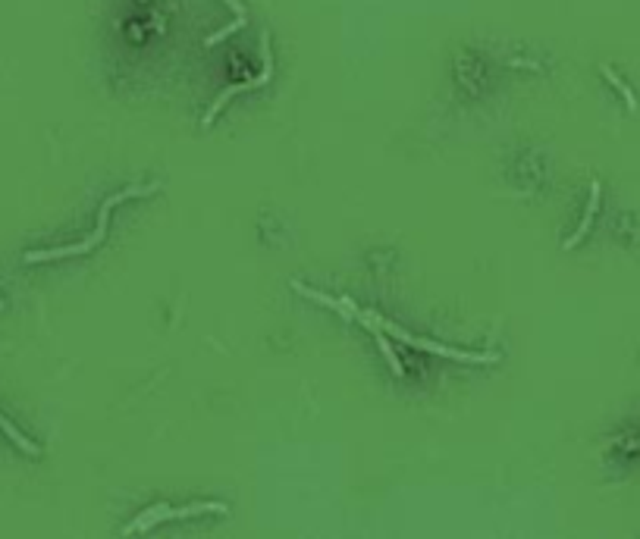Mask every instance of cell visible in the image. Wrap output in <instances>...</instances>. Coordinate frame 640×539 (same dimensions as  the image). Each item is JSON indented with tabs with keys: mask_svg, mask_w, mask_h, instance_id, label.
I'll list each match as a JSON object with an SVG mask.
<instances>
[{
	"mask_svg": "<svg viewBox=\"0 0 640 539\" xmlns=\"http://www.w3.org/2000/svg\"><path fill=\"white\" fill-rule=\"evenodd\" d=\"M261 57H264V66H261V72L255 75V79H248V82H242V85H233V88H226V91H220V97L210 104V110L201 116V123L204 126H210L213 119H217V113L226 107V101L230 97H235V94H242V91H251V88H261V85H267L270 82V72H273V60H270V44H267V35H261Z\"/></svg>",
	"mask_w": 640,
	"mask_h": 539,
	"instance_id": "1",
	"label": "cell"
},
{
	"mask_svg": "<svg viewBox=\"0 0 640 539\" xmlns=\"http://www.w3.org/2000/svg\"><path fill=\"white\" fill-rule=\"evenodd\" d=\"M597 207H599V182L593 179L590 182V201H587V210H584V217H581V223H577V229H575V235L565 241V251H571V248L577 245V241L587 235V229H590V223H593V217H597Z\"/></svg>",
	"mask_w": 640,
	"mask_h": 539,
	"instance_id": "2",
	"label": "cell"
},
{
	"mask_svg": "<svg viewBox=\"0 0 640 539\" xmlns=\"http://www.w3.org/2000/svg\"><path fill=\"white\" fill-rule=\"evenodd\" d=\"M295 288L299 295H304V298H311V301H317V305H324V307H330V310H336V314H342L346 320H352V314H348V307L342 305V298H330V295H324V292H317V288H311V285H304V283H299V279H292L289 283Z\"/></svg>",
	"mask_w": 640,
	"mask_h": 539,
	"instance_id": "3",
	"label": "cell"
},
{
	"mask_svg": "<svg viewBox=\"0 0 640 539\" xmlns=\"http://www.w3.org/2000/svg\"><path fill=\"white\" fill-rule=\"evenodd\" d=\"M160 521H170V505H154V508H148V511H142L139 518H135V521L123 530V533H126V536L142 533V530H151V527H154V523H160Z\"/></svg>",
	"mask_w": 640,
	"mask_h": 539,
	"instance_id": "4",
	"label": "cell"
},
{
	"mask_svg": "<svg viewBox=\"0 0 640 539\" xmlns=\"http://www.w3.org/2000/svg\"><path fill=\"white\" fill-rule=\"evenodd\" d=\"M208 511L226 514L230 505L226 502H195V505H186V508H170V518H192V514H208Z\"/></svg>",
	"mask_w": 640,
	"mask_h": 539,
	"instance_id": "5",
	"label": "cell"
},
{
	"mask_svg": "<svg viewBox=\"0 0 640 539\" xmlns=\"http://www.w3.org/2000/svg\"><path fill=\"white\" fill-rule=\"evenodd\" d=\"M373 336H377L380 354H383V358H386V364H390V370L395 374V379H402V376H405V370H402V361H399V354H395V352H393V345H390V342H386L383 330H377V332H373Z\"/></svg>",
	"mask_w": 640,
	"mask_h": 539,
	"instance_id": "6",
	"label": "cell"
},
{
	"mask_svg": "<svg viewBox=\"0 0 640 539\" xmlns=\"http://www.w3.org/2000/svg\"><path fill=\"white\" fill-rule=\"evenodd\" d=\"M599 70H603L606 82H612V88H615V91H619V94L624 97V104H628V110H637V97H634V91H631L628 85H624V82L619 79V75H615L612 70H609V66H599Z\"/></svg>",
	"mask_w": 640,
	"mask_h": 539,
	"instance_id": "7",
	"label": "cell"
},
{
	"mask_svg": "<svg viewBox=\"0 0 640 539\" xmlns=\"http://www.w3.org/2000/svg\"><path fill=\"white\" fill-rule=\"evenodd\" d=\"M0 430H4V432H6V436H10V439H13V442H16V445H19V449H22V452H26V454H38V445H35V442H28V439H26V436H22V432H19L16 427H13V423H10V420H6V417H0Z\"/></svg>",
	"mask_w": 640,
	"mask_h": 539,
	"instance_id": "8",
	"label": "cell"
},
{
	"mask_svg": "<svg viewBox=\"0 0 640 539\" xmlns=\"http://www.w3.org/2000/svg\"><path fill=\"white\" fill-rule=\"evenodd\" d=\"M245 22H248V16H235V19H233L226 28H220V32H213V35L204 38V44H208V48H213V44H220V41H223V38H230L233 32H239V28L245 26Z\"/></svg>",
	"mask_w": 640,
	"mask_h": 539,
	"instance_id": "9",
	"label": "cell"
},
{
	"mask_svg": "<svg viewBox=\"0 0 640 539\" xmlns=\"http://www.w3.org/2000/svg\"><path fill=\"white\" fill-rule=\"evenodd\" d=\"M223 4H226V6H230V10L235 13V16H245V6H242V4H239V0H223Z\"/></svg>",
	"mask_w": 640,
	"mask_h": 539,
	"instance_id": "10",
	"label": "cell"
},
{
	"mask_svg": "<svg viewBox=\"0 0 640 539\" xmlns=\"http://www.w3.org/2000/svg\"><path fill=\"white\" fill-rule=\"evenodd\" d=\"M0 307H4V298H0Z\"/></svg>",
	"mask_w": 640,
	"mask_h": 539,
	"instance_id": "11",
	"label": "cell"
}]
</instances>
